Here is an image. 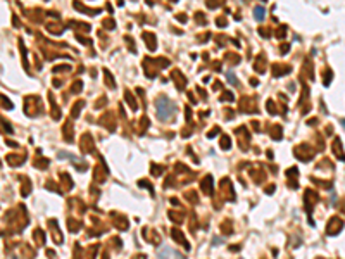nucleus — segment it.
<instances>
[{"mask_svg": "<svg viewBox=\"0 0 345 259\" xmlns=\"http://www.w3.org/2000/svg\"><path fill=\"white\" fill-rule=\"evenodd\" d=\"M155 107H157V117L162 119V121H167L169 117L174 116V104L169 100V99H159L155 102Z\"/></svg>", "mask_w": 345, "mask_h": 259, "instance_id": "1", "label": "nucleus"}, {"mask_svg": "<svg viewBox=\"0 0 345 259\" xmlns=\"http://www.w3.org/2000/svg\"><path fill=\"white\" fill-rule=\"evenodd\" d=\"M254 16L257 17V21H262L264 19V7L262 5H257L254 9Z\"/></svg>", "mask_w": 345, "mask_h": 259, "instance_id": "2", "label": "nucleus"}, {"mask_svg": "<svg viewBox=\"0 0 345 259\" xmlns=\"http://www.w3.org/2000/svg\"><path fill=\"white\" fill-rule=\"evenodd\" d=\"M226 78H228V79H229V81H231V83H233V85H236V79H235L233 73H228V74H226Z\"/></svg>", "mask_w": 345, "mask_h": 259, "instance_id": "3", "label": "nucleus"}, {"mask_svg": "<svg viewBox=\"0 0 345 259\" xmlns=\"http://www.w3.org/2000/svg\"><path fill=\"white\" fill-rule=\"evenodd\" d=\"M340 123H342V124H343V128H345V119H342V121H340Z\"/></svg>", "mask_w": 345, "mask_h": 259, "instance_id": "4", "label": "nucleus"}]
</instances>
